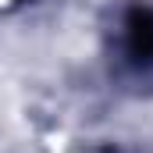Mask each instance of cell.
I'll return each instance as SVG.
<instances>
[{"instance_id": "obj_1", "label": "cell", "mask_w": 153, "mask_h": 153, "mask_svg": "<svg viewBox=\"0 0 153 153\" xmlns=\"http://www.w3.org/2000/svg\"><path fill=\"white\" fill-rule=\"evenodd\" d=\"M128 50L139 64H153V11L150 7H132L125 22Z\"/></svg>"}]
</instances>
